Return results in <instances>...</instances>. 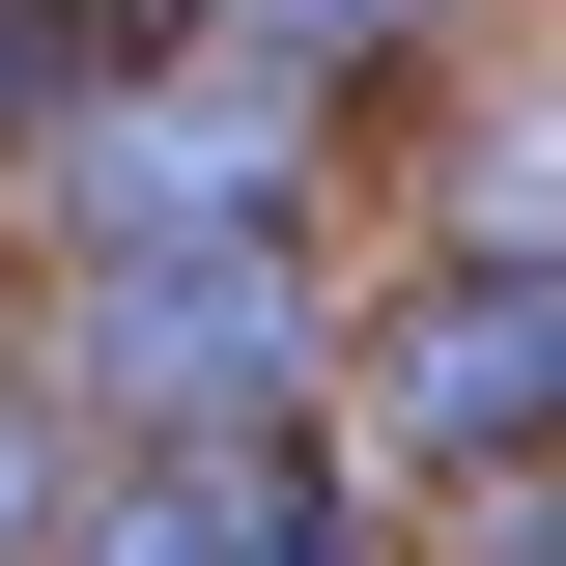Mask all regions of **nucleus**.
Here are the masks:
<instances>
[{
	"label": "nucleus",
	"mask_w": 566,
	"mask_h": 566,
	"mask_svg": "<svg viewBox=\"0 0 566 566\" xmlns=\"http://www.w3.org/2000/svg\"><path fill=\"white\" fill-rule=\"evenodd\" d=\"M114 85V0H0V114H85Z\"/></svg>",
	"instance_id": "obj_6"
},
{
	"label": "nucleus",
	"mask_w": 566,
	"mask_h": 566,
	"mask_svg": "<svg viewBox=\"0 0 566 566\" xmlns=\"http://www.w3.org/2000/svg\"><path fill=\"white\" fill-rule=\"evenodd\" d=\"M57 566H368V510L312 424H199V453H85Z\"/></svg>",
	"instance_id": "obj_3"
},
{
	"label": "nucleus",
	"mask_w": 566,
	"mask_h": 566,
	"mask_svg": "<svg viewBox=\"0 0 566 566\" xmlns=\"http://www.w3.org/2000/svg\"><path fill=\"white\" fill-rule=\"evenodd\" d=\"M538 397H566V283L538 255H453L397 312V453L424 482H538Z\"/></svg>",
	"instance_id": "obj_4"
},
{
	"label": "nucleus",
	"mask_w": 566,
	"mask_h": 566,
	"mask_svg": "<svg viewBox=\"0 0 566 566\" xmlns=\"http://www.w3.org/2000/svg\"><path fill=\"white\" fill-rule=\"evenodd\" d=\"M57 510H85V397L0 368V566H57Z\"/></svg>",
	"instance_id": "obj_5"
},
{
	"label": "nucleus",
	"mask_w": 566,
	"mask_h": 566,
	"mask_svg": "<svg viewBox=\"0 0 566 566\" xmlns=\"http://www.w3.org/2000/svg\"><path fill=\"white\" fill-rule=\"evenodd\" d=\"M283 199H312V85L255 57H114L57 114V255L142 283V255H283Z\"/></svg>",
	"instance_id": "obj_1"
},
{
	"label": "nucleus",
	"mask_w": 566,
	"mask_h": 566,
	"mask_svg": "<svg viewBox=\"0 0 566 566\" xmlns=\"http://www.w3.org/2000/svg\"><path fill=\"white\" fill-rule=\"evenodd\" d=\"M283 368H312V283H283V255H142V283H85V397H114L142 453L283 424Z\"/></svg>",
	"instance_id": "obj_2"
}]
</instances>
